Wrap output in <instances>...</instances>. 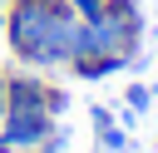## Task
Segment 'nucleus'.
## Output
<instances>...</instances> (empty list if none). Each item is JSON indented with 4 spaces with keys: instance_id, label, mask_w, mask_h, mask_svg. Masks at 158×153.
Here are the masks:
<instances>
[{
    "instance_id": "7ed1b4c3",
    "label": "nucleus",
    "mask_w": 158,
    "mask_h": 153,
    "mask_svg": "<svg viewBox=\"0 0 158 153\" xmlns=\"http://www.w3.org/2000/svg\"><path fill=\"white\" fill-rule=\"evenodd\" d=\"M54 128H59V123H54V114H44V109H5L0 138H5V143H20V148H40Z\"/></svg>"
},
{
    "instance_id": "39448f33",
    "label": "nucleus",
    "mask_w": 158,
    "mask_h": 153,
    "mask_svg": "<svg viewBox=\"0 0 158 153\" xmlns=\"http://www.w3.org/2000/svg\"><path fill=\"white\" fill-rule=\"evenodd\" d=\"M123 104H128V109H123V118H138V114H148L153 89H148V84H128V89H123Z\"/></svg>"
},
{
    "instance_id": "f257e3e1",
    "label": "nucleus",
    "mask_w": 158,
    "mask_h": 153,
    "mask_svg": "<svg viewBox=\"0 0 158 153\" xmlns=\"http://www.w3.org/2000/svg\"><path fill=\"white\" fill-rule=\"evenodd\" d=\"M0 30L10 54L30 69H69L79 54V15L69 0H10Z\"/></svg>"
},
{
    "instance_id": "20e7f679",
    "label": "nucleus",
    "mask_w": 158,
    "mask_h": 153,
    "mask_svg": "<svg viewBox=\"0 0 158 153\" xmlns=\"http://www.w3.org/2000/svg\"><path fill=\"white\" fill-rule=\"evenodd\" d=\"M69 69L79 79H109V74L123 69V59H69Z\"/></svg>"
},
{
    "instance_id": "6e6552de",
    "label": "nucleus",
    "mask_w": 158,
    "mask_h": 153,
    "mask_svg": "<svg viewBox=\"0 0 158 153\" xmlns=\"http://www.w3.org/2000/svg\"><path fill=\"white\" fill-rule=\"evenodd\" d=\"M0 153H40V148H20V143H5L0 138Z\"/></svg>"
},
{
    "instance_id": "1a4fd4ad",
    "label": "nucleus",
    "mask_w": 158,
    "mask_h": 153,
    "mask_svg": "<svg viewBox=\"0 0 158 153\" xmlns=\"http://www.w3.org/2000/svg\"><path fill=\"white\" fill-rule=\"evenodd\" d=\"M0 123H5V69H0Z\"/></svg>"
},
{
    "instance_id": "f03ea898",
    "label": "nucleus",
    "mask_w": 158,
    "mask_h": 153,
    "mask_svg": "<svg viewBox=\"0 0 158 153\" xmlns=\"http://www.w3.org/2000/svg\"><path fill=\"white\" fill-rule=\"evenodd\" d=\"M143 39V10L138 0H104L99 15L79 20V54L74 59H133Z\"/></svg>"
},
{
    "instance_id": "0eeeda50",
    "label": "nucleus",
    "mask_w": 158,
    "mask_h": 153,
    "mask_svg": "<svg viewBox=\"0 0 158 153\" xmlns=\"http://www.w3.org/2000/svg\"><path fill=\"white\" fill-rule=\"evenodd\" d=\"M89 118H94V133H99V128H109V123H118V118H114L109 109H99V104H94V114H89Z\"/></svg>"
},
{
    "instance_id": "9d476101",
    "label": "nucleus",
    "mask_w": 158,
    "mask_h": 153,
    "mask_svg": "<svg viewBox=\"0 0 158 153\" xmlns=\"http://www.w3.org/2000/svg\"><path fill=\"white\" fill-rule=\"evenodd\" d=\"M5 5H10V0H0V25H5Z\"/></svg>"
},
{
    "instance_id": "423d86ee",
    "label": "nucleus",
    "mask_w": 158,
    "mask_h": 153,
    "mask_svg": "<svg viewBox=\"0 0 158 153\" xmlns=\"http://www.w3.org/2000/svg\"><path fill=\"white\" fill-rule=\"evenodd\" d=\"M94 138H99L104 153H123V148H128V128H123V123H109V128H99Z\"/></svg>"
},
{
    "instance_id": "9b49d317",
    "label": "nucleus",
    "mask_w": 158,
    "mask_h": 153,
    "mask_svg": "<svg viewBox=\"0 0 158 153\" xmlns=\"http://www.w3.org/2000/svg\"><path fill=\"white\" fill-rule=\"evenodd\" d=\"M153 104H158V94H153Z\"/></svg>"
}]
</instances>
